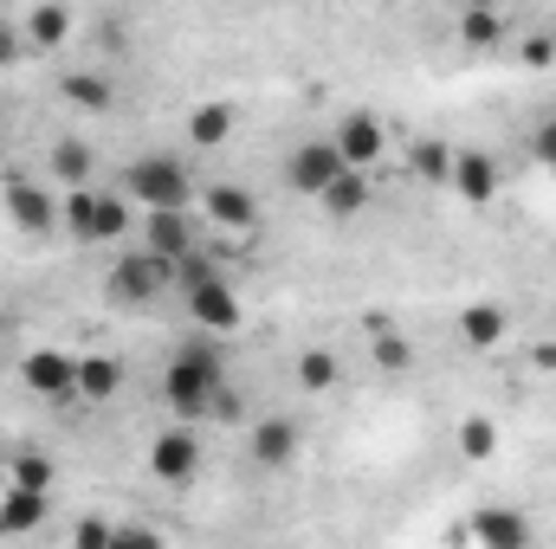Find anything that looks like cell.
<instances>
[{"label": "cell", "mask_w": 556, "mask_h": 549, "mask_svg": "<svg viewBox=\"0 0 556 549\" xmlns=\"http://www.w3.org/2000/svg\"><path fill=\"white\" fill-rule=\"evenodd\" d=\"M162 395H168V408L181 413V420H207L214 401L227 395L220 349H214V343H188V349H175L168 369H162Z\"/></svg>", "instance_id": "obj_1"}, {"label": "cell", "mask_w": 556, "mask_h": 549, "mask_svg": "<svg viewBox=\"0 0 556 549\" xmlns=\"http://www.w3.org/2000/svg\"><path fill=\"white\" fill-rule=\"evenodd\" d=\"M124 201L142 207V214H188V201H194V175H188L181 155L149 149V155H137V162L124 168Z\"/></svg>", "instance_id": "obj_2"}, {"label": "cell", "mask_w": 556, "mask_h": 549, "mask_svg": "<svg viewBox=\"0 0 556 549\" xmlns=\"http://www.w3.org/2000/svg\"><path fill=\"white\" fill-rule=\"evenodd\" d=\"M175 284V272L162 266V259H149V253H124L117 266H111V278H104V291H111V304H124V310H137V304H155L162 291Z\"/></svg>", "instance_id": "obj_3"}, {"label": "cell", "mask_w": 556, "mask_h": 549, "mask_svg": "<svg viewBox=\"0 0 556 549\" xmlns=\"http://www.w3.org/2000/svg\"><path fill=\"white\" fill-rule=\"evenodd\" d=\"M337 175H350V168H343V155L330 149V137H311V142H298V149L285 155V188H291V194L324 201V188H330Z\"/></svg>", "instance_id": "obj_4"}, {"label": "cell", "mask_w": 556, "mask_h": 549, "mask_svg": "<svg viewBox=\"0 0 556 549\" xmlns=\"http://www.w3.org/2000/svg\"><path fill=\"white\" fill-rule=\"evenodd\" d=\"M330 149L343 155V168H350V175H369V168L389 155V130H382V117H376V111H350V117L330 130Z\"/></svg>", "instance_id": "obj_5"}, {"label": "cell", "mask_w": 556, "mask_h": 549, "mask_svg": "<svg viewBox=\"0 0 556 549\" xmlns=\"http://www.w3.org/2000/svg\"><path fill=\"white\" fill-rule=\"evenodd\" d=\"M20 382H26L39 401H78V356H65V349H33V356H20Z\"/></svg>", "instance_id": "obj_6"}, {"label": "cell", "mask_w": 556, "mask_h": 549, "mask_svg": "<svg viewBox=\"0 0 556 549\" xmlns=\"http://www.w3.org/2000/svg\"><path fill=\"white\" fill-rule=\"evenodd\" d=\"M142 253L149 259H162L168 272L194 253V227H188V214H142Z\"/></svg>", "instance_id": "obj_7"}, {"label": "cell", "mask_w": 556, "mask_h": 549, "mask_svg": "<svg viewBox=\"0 0 556 549\" xmlns=\"http://www.w3.org/2000/svg\"><path fill=\"white\" fill-rule=\"evenodd\" d=\"M149 472L162 478V485H188L194 472H201V439L194 433H155V446H149Z\"/></svg>", "instance_id": "obj_8"}, {"label": "cell", "mask_w": 556, "mask_h": 549, "mask_svg": "<svg viewBox=\"0 0 556 549\" xmlns=\"http://www.w3.org/2000/svg\"><path fill=\"white\" fill-rule=\"evenodd\" d=\"M181 304H188V317H194L201 330H240V297H233L227 278H207V284L181 291Z\"/></svg>", "instance_id": "obj_9"}, {"label": "cell", "mask_w": 556, "mask_h": 549, "mask_svg": "<svg viewBox=\"0 0 556 549\" xmlns=\"http://www.w3.org/2000/svg\"><path fill=\"white\" fill-rule=\"evenodd\" d=\"M472 544L479 549H531V524L511 511V505H485L472 518Z\"/></svg>", "instance_id": "obj_10"}, {"label": "cell", "mask_w": 556, "mask_h": 549, "mask_svg": "<svg viewBox=\"0 0 556 549\" xmlns=\"http://www.w3.org/2000/svg\"><path fill=\"white\" fill-rule=\"evenodd\" d=\"M453 194L472 201V207H485V201L498 194V168H492V155H479V149H453Z\"/></svg>", "instance_id": "obj_11"}, {"label": "cell", "mask_w": 556, "mask_h": 549, "mask_svg": "<svg viewBox=\"0 0 556 549\" xmlns=\"http://www.w3.org/2000/svg\"><path fill=\"white\" fill-rule=\"evenodd\" d=\"M291 459H298V426L278 420V413L260 420V426H253V465H260V472H285Z\"/></svg>", "instance_id": "obj_12"}, {"label": "cell", "mask_w": 556, "mask_h": 549, "mask_svg": "<svg viewBox=\"0 0 556 549\" xmlns=\"http://www.w3.org/2000/svg\"><path fill=\"white\" fill-rule=\"evenodd\" d=\"M7 214H13L26 233H52V227H59L52 194H46V188H33V181H7Z\"/></svg>", "instance_id": "obj_13"}, {"label": "cell", "mask_w": 556, "mask_h": 549, "mask_svg": "<svg viewBox=\"0 0 556 549\" xmlns=\"http://www.w3.org/2000/svg\"><path fill=\"white\" fill-rule=\"evenodd\" d=\"M201 201H207V220H214V227H233V233H247V227L260 220V201H253L247 188H233V181H214Z\"/></svg>", "instance_id": "obj_14"}, {"label": "cell", "mask_w": 556, "mask_h": 549, "mask_svg": "<svg viewBox=\"0 0 556 549\" xmlns=\"http://www.w3.org/2000/svg\"><path fill=\"white\" fill-rule=\"evenodd\" d=\"M20 39H26V52H59L72 39V13L65 7H33L20 20Z\"/></svg>", "instance_id": "obj_15"}, {"label": "cell", "mask_w": 556, "mask_h": 549, "mask_svg": "<svg viewBox=\"0 0 556 549\" xmlns=\"http://www.w3.org/2000/svg\"><path fill=\"white\" fill-rule=\"evenodd\" d=\"M117 388H124L117 356H78V401H111Z\"/></svg>", "instance_id": "obj_16"}, {"label": "cell", "mask_w": 556, "mask_h": 549, "mask_svg": "<svg viewBox=\"0 0 556 549\" xmlns=\"http://www.w3.org/2000/svg\"><path fill=\"white\" fill-rule=\"evenodd\" d=\"M124 233H130L124 194H98V188H91V240H85V246H111V240H124Z\"/></svg>", "instance_id": "obj_17"}, {"label": "cell", "mask_w": 556, "mask_h": 549, "mask_svg": "<svg viewBox=\"0 0 556 549\" xmlns=\"http://www.w3.org/2000/svg\"><path fill=\"white\" fill-rule=\"evenodd\" d=\"M59 91H65V104H78V111H111V98H117L104 72H65Z\"/></svg>", "instance_id": "obj_18"}, {"label": "cell", "mask_w": 556, "mask_h": 549, "mask_svg": "<svg viewBox=\"0 0 556 549\" xmlns=\"http://www.w3.org/2000/svg\"><path fill=\"white\" fill-rule=\"evenodd\" d=\"M369 207V175H337L330 188H324V214H337V220H356Z\"/></svg>", "instance_id": "obj_19"}, {"label": "cell", "mask_w": 556, "mask_h": 549, "mask_svg": "<svg viewBox=\"0 0 556 549\" xmlns=\"http://www.w3.org/2000/svg\"><path fill=\"white\" fill-rule=\"evenodd\" d=\"M39 524H46V491H7V505H0V531L20 537V531H39Z\"/></svg>", "instance_id": "obj_20"}, {"label": "cell", "mask_w": 556, "mask_h": 549, "mask_svg": "<svg viewBox=\"0 0 556 549\" xmlns=\"http://www.w3.org/2000/svg\"><path fill=\"white\" fill-rule=\"evenodd\" d=\"M227 137H233V111H227V104H201V111L188 117V142H194V149H220Z\"/></svg>", "instance_id": "obj_21"}, {"label": "cell", "mask_w": 556, "mask_h": 549, "mask_svg": "<svg viewBox=\"0 0 556 549\" xmlns=\"http://www.w3.org/2000/svg\"><path fill=\"white\" fill-rule=\"evenodd\" d=\"M46 168H52V181H65V188L78 194L85 175H91V149H85V142H52V162H46Z\"/></svg>", "instance_id": "obj_22"}, {"label": "cell", "mask_w": 556, "mask_h": 549, "mask_svg": "<svg viewBox=\"0 0 556 549\" xmlns=\"http://www.w3.org/2000/svg\"><path fill=\"white\" fill-rule=\"evenodd\" d=\"M459 452H466V459H492V452H498V426H492L485 413H466V420H459Z\"/></svg>", "instance_id": "obj_23"}, {"label": "cell", "mask_w": 556, "mask_h": 549, "mask_svg": "<svg viewBox=\"0 0 556 549\" xmlns=\"http://www.w3.org/2000/svg\"><path fill=\"white\" fill-rule=\"evenodd\" d=\"M459 330H466V343H498V336H505V310H498V304H472V310L459 317Z\"/></svg>", "instance_id": "obj_24"}, {"label": "cell", "mask_w": 556, "mask_h": 549, "mask_svg": "<svg viewBox=\"0 0 556 549\" xmlns=\"http://www.w3.org/2000/svg\"><path fill=\"white\" fill-rule=\"evenodd\" d=\"M459 39H466V46H498V39H505V20L472 7V13H459Z\"/></svg>", "instance_id": "obj_25"}, {"label": "cell", "mask_w": 556, "mask_h": 549, "mask_svg": "<svg viewBox=\"0 0 556 549\" xmlns=\"http://www.w3.org/2000/svg\"><path fill=\"white\" fill-rule=\"evenodd\" d=\"M298 382H304L311 395H324V388H337V362H330L324 349H304V356H298Z\"/></svg>", "instance_id": "obj_26"}, {"label": "cell", "mask_w": 556, "mask_h": 549, "mask_svg": "<svg viewBox=\"0 0 556 549\" xmlns=\"http://www.w3.org/2000/svg\"><path fill=\"white\" fill-rule=\"evenodd\" d=\"M52 485V459L46 452H20L13 459V491H46Z\"/></svg>", "instance_id": "obj_27"}, {"label": "cell", "mask_w": 556, "mask_h": 549, "mask_svg": "<svg viewBox=\"0 0 556 549\" xmlns=\"http://www.w3.org/2000/svg\"><path fill=\"white\" fill-rule=\"evenodd\" d=\"M415 168L427 175V181H453V149H446V142H420Z\"/></svg>", "instance_id": "obj_28"}, {"label": "cell", "mask_w": 556, "mask_h": 549, "mask_svg": "<svg viewBox=\"0 0 556 549\" xmlns=\"http://www.w3.org/2000/svg\"><path fill=\"white\" fill-rule=\"evenodd\" d=\"M111 518H78V537H72V549H111Z\"/></svg>", "instance_id": "obj_29"}, {"label": "cell", "mask_w": 556, "mask_h": 549, "mask_svg": "<svg viewBox=\"0 0 556 549\" xmlns=\"http://www.w3.org/2000/svg\"><path fill=\"white\" fill-rule=\"evenodd\" d=\"M111 549H162V537L142 531V524H117V531H111Z\"/></svg>", "instance_id": "obj_30"}, {"label": "cell", "mask_w": 556, "mask_h": 549, "mask_svg": "<svg viewBox=\"0 0 556 549\" xmlns=\"http://www.w3.org/2000/svg\"><path fill=\"white\" fill-rule=\"evenodd\" d=\"M376 362H382V369H408V362H415V349H408L402 336H376Z\"/></svg>", "instance_id": "obj_31"}, {"label": "cell", "mask_w": 556, "mask_h": 549, "mask_svg": "<svg viewBox=\"0 0 556 549\" xmlns=\"http://www.w3.org/2000/svg\"><path fill=\"white\" fill-rule=\"evenodd\" d=\"M20 52H26V39H20V20H7V13H0V65H13Z\"/></svg>", "instance_id": "obj_32"}, {"label": "cell", "mask_w": 556, "mask_h": 549, "mask_svg": "<svg viewBox=\"0 0 556 549\" xmlns=\"http://www.w3.org/2000/svg\"><path fill=\"white\" fill-rule=\"evenodd\" d=\"M207 420H247V401H240V388H227L220 401H214V413Z\"/></svg>", "instance_id": "obj_33"}, {"label": "cell", "mask_w": 556, "mask_h": 549, "mask_svg": "<svg viewBox=\"0 0 556 549\" xmlns=\"http://www.w3.org/2000/svg\"><path fill=\"white\" fill-rule=\"evenodd\" d=\"M531 149H538V155H544V162H551V168H556V124H544V130L531 137Z\"/></svg>", "instance_id": "obj_34"}, {"label": "cell", "mask_w": 556, "mask_h": 549, "mask_svg": "<svg viewBox=\"0 0 556 549\" xmlns=\"http://www.w3.org/2000/svg\"><path fill=\"white\" fill-rule=\"evenodd\" d=\"M0 330H7V310H0Z\"/></svg>", "instance_id": "obj_35"}]
</instances>
